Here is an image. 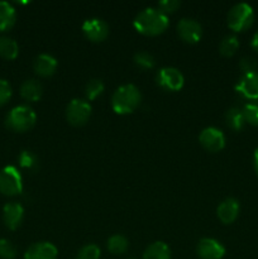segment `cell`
<instances>
[{"label":"cell","mask_w":258,"mask_h":259,"mask_svg":"<svg viewBox=\"0 0 258 259\" xmlns=\"http://www.w3.org/2000/svg\"><path fill=\"white\" fill-rule=\"evenodd\" d=\"M257 60L252 56H245L240 60L239 62V67L240 70L243 71V73H250V72H255L257 70Z\"/></svg>","instance_id":"4dcf8cb0"},{"label":"cell","mask_w":258,"mask_h":259,"mask_svg":"<svg viewBox=\"0 0 258 259\" xmlns=\"http://www.w3.org/2000/svg\"><path fill=\"white\" fill-rule=\"evenodd\" d=\"M141 91L133 83L121 85L114 91L111 96V108L119 115L131 114L141 104Z\"/></svg>","instance_id":"7a4b0ae2"},{"label":"cell","mask_w":258,"mask_h":259,"mask_svg":"<svg viewBox=\"0 0 258 259\" xmlns=\"http://www.w3.org/2000/svg\"><path fill=\"white\" fill-rule=\"evenodd\" d=\"M17 257V249L14 244L8 239H0V258L2 259H14Z\"/></svg>","instance_id":"f1b7e54d"},{"label":"cell","mask_w":258,"mask_h":259,"mask_svg":"<svg viewBox=\"0 0 258 259\" xmlns=\"http://www.w3.org/2000/svg\"><path fill=\"white\" fill-rule=\"evenodd\" d=\"M91 115V105L86 100L73 99L68 103L66 108V119L70 124L75 126H81L86 124Z\"/></svg>","instance_id":"8992f818"},{"label":"cell","mask_w":258,"mask_h":259,"mask_svg":"<svg viewBox=\"0 0 258 259\" xmlns=\"http://www.w3.org/2000/svg\"><path fill=\"white\" fill-rule=\"evenodd\" d=\"M243 115H244L245 123L250 125L258 126V100L249 101L243 106Z\"/></svg>","instance_id":"cb8c5ba5"},{"label":"cell","mask_w":258,"mask_h":259,"mask_svg":"<svg viewBox=\"0 0 258 259\" xmlns=\"http://www.w3.org/2000/svg\"><path fill=\"white\" fill-rule=\"evenodd\" d=\"M180 5H181V3L179 0H162L158 3V9L167 15L168 13L176 12Z\"/></svg>","instance_id":"1f68e13d"},{"label":"cell","mask_w":258,"mask_h":259,"mask_svg":"<svg viewBox=\"0 0 258 259\" xmlns=\"http://www.w3.org/2000/svg\"><path fill=\"white\" fill-rule=\"evenodd\" d=\"M129 242L124 235H111L108 239V250L114 255H120L128 250Z\"/></svg>","instance_id":"7402d4cb"},{"label":"cell","mask_w":258,"mask_h":259,"mask_svg":"<svg viewBox=\"0 0 258 259\" xmlns=\"http://www.w3.org/2000/svg\"><path fill=\"white\" fill-rule=\"evenodd\" d=\"M17 20V13L12 4L8 2H0V32L12 29Z\"/></svg>","instance_id":"ac0fdd59"},{"label":"cell","mask_w":258,"mask_h":259,"mask_svg":"<svg viewBox=\"0 0 258 259\" xmlns=\"http://www.w3.org/2000/svg\"><path fill=\"white\" fill-rule=\"evenodd\" d=\"M227 22L228 27L234 32H244L254 22V10L247 3H238L228 12Z\"/></svg>","instance_id":"277c9868"},{"label":"cell","mask_w":258,"mask_h":259,"mask_svg":"<svg viewBox=\"0 0 258 259\" xmlns=\"http://www.w3.org/2000/svg\"><path fill=\"white\" fill-rule=\"evenodd\" d=\"M58 250L56 245L48 242L34 243L24 253V259H57Z\"/></svg>","instance_id":"9a60e30c"},{"label":"cell","mask_w":258,"mask_h":259,"mask_svg":"<svg viewBox=\"0 0 258 259\" xmlns=\"http://www.w3.org/2000/svg\"><path fill=\"white\" fill-rule=\"evenodd\" d=\"M239 214V202L234 197L223 200L217 209V217L223 224H232Z\"/></svg>","instance_id":"5bb4252c"},{"label":"cell","mask_w":258,"mask_h":259,"mask_svg":"<svg viewBox=\"0 0 258 259\" xmlns=\"http://www.w3.org/2000/svg\"><path fill=\"white\" fill-rule=\"evenodd\" d=\"M238 48H239V40H238L237 35L228 34L220 42L219 52L225 57H230L237 52Z\"/></svg>","instance_id":"603a6c76"},{"label":"cell","mask_w":258,"mask_h":259,"mask_svg":"<svg viewBox=\"0 0 258 259\" xmlns=\"http://www.w3.org/2000/svg\"><path fill=\"white\" fill-rule=\"evenodd\" d=\"M23 191L22 175L17 167L7 166L0 171V192L5 196H15Z\"/></svg>","instance_id":"5b68a950"},{"label":"cell","mask_w":258,"mask_h":259,"mask_svg":"<svg viewBox=\"0 0 258 259\" xmlns=\"http://www.w3.org/2000/svg\"><path fill=\"white\" fill-rule=\"evenodd\" d=\"M104 91V82L99 78H93L85 86V95L88 100H95Z\"/></svg>","instance_id":"d4e9b609"},{"label":"cell","mask_w":258,"mask_h":259,"mask_svg":"<svg viewBox=\"0 0 258 259\" xmlns=\"http://www.w3.org/2000/svg\"><path fill=\"white\" fill-rule=\"evenodd\" d=\"M225 123L233 131L238 132L240 129H243L245 124L244 115H243V110L237 106H233V108L228 109L227 113H225Z\"/></svg>","instance_id":"ffe728a7"},{"label":"cell","mask_w":258,"mask_h":259,"mask_svg":"<svg viewBox=\"0 0 258 259\" xmlns=\"http://www.w3.org/2000/svg\"><path fill=\"white\" fill-rule=\"evenodd\" d=\"M235 90L250 101L258 100V72L243 73L238 83L235 85Z\"/></svg>","instance_id":"7c38bea8"},{"label":"cell","mask_w":258,"mask_h":259,"mask_svg":"<svg viewBox=\"0 0 258 259\" xmlns=\"http://www.w3.org/2000/svg\"><path fill=\"white\" fill-rule=\"evenodd\" d=\"M200 144L204 147L206 151L217 153L220 152L225 147V136L220 129L215 126H207L200 133L199 136Z\"/></svg>","instance_id":"ba28073f"},{"label":"cell","mask_w":258,"mask_h":259,"mask_svg":"<svg viewBox=\"0 0 258 259\" xmlns=\"http://www.w3.org/2000/svg\"><path fill=\"white\" fill-rule=\"evenodd\" d=\"M196 253L201 259H223L225 255V248L217 239L202 238L197 243Z\"/></svg>","instance_id":"8fae6325"},{"label":"cell","mask_w":258,"mask_h":259,"mask_svg":"<svg viewBox=\"0 0 258 259\" xmlns=\"http://www.w3.org/2000/svg\"><path fill=\"white\" fill-rule=\"evenodd\" d=\"M82 32L91 42H103L109 35V25L105 20L90 18L82 23Z\"/></svg>","instance_id":"9c48e42d"},{"label":"cell","mask_w":258,"mask_h":259,"mask_svg":"<svg viewBox=\"0 0 258 259\" xmlns=\"http://www.w3.org/2000/svg\"><path fill=\"white\" fill-rule=\"evenodd\" d=\"M12 86L4 78H0V108L8 103L12 98Z\"/></svg>","instance_id":"f546056e"},{"label":"cell","mask_w":258,"mask_h":259,"mask_svg":"<svg viewBox=\"0 0 258 259\" xmlns=\"http://www.w3.org/2000/svg\"><path fill=\"white\" fill-rule=\"evenodd\" d=\"M168 17L156 8H146L133 20L137 32L144 35H158L167 29Z\"/></svg>","instance_id":"6da1fadb"},{"label":"cell","mask_w":258,"mask_h":259,"mask_svg":"<svg viewBox=\"0 0 258 259\" xmlns=\"http://www.w3.org/2000/svg\"><path fill=\"white\" fill-rule=\"evenodd\" d=\"M20 167L23 168L30 169V171H35L38 168V157L30 151H22L19 157H18Z\"/></svg>","instance_id":"484cf974"},{"label":"cell","mask_w":258,"mask_h":259,"mask_svg":"<svg viewBox=\"0 0 258 259\" xmlns=\"http://www.w3.org/2000/svg\"><path fill=\"white\" fill-rule=\"evenodd\" d=\"M57 60H56L53 56L47 55V53H42V55H38L34 58V62H33V68H34V72L38 76H42V77H48V76H52L56 72V68H57Z\"/></svg>","instance_id":"2e32d148"},{"label":"cell","mask_w":258,"mask_h":259,"mask_svg":"<svg viewBox=\"0 0 258 259\" xmlns=\"http://www.w3.org/2000/svg\"><path fill=\"white\" fill-rule=\"evenodd\" d=\"M19 55V46L13 38L0 37V56L5 60H15Z\"/></svg>","instance_id":"44dd1931"},{"label":"cell","mask_w":258,"mask_h":259,"mask_svg":"<svg viewBox=\"0 0 258 259\" xmlns=\"http://www.w3.org/2000/svg\"><path fill=\"white\" fill-rule=\"evenodd\" d=\"M100 258V248L96 244H86L78 250L76 259H99Z\"/></svg>","instance_id":"83f0119b"},{"label":"cell","mask_w":258,"mask_h":259,"mask_svg":"<svg viewBox=\"0 0 258 259\" xmlns=\"http://www.w3.org/2000/svg\"><path fill=\"white\" fill-rule=\"evenodd\" d=\"M24 209L19 202H8L3 207V222L10 230H15L22 224Z\"/></svg>","instance_id":"4fadbf2b"},{"label":"cell","mask_w":258,"mask_h":259,"mask_svg":"<svg viewBox=\"0 0 258 259\" xmlns=\"http://www.w3.org/2000/svg\"><path fill=\"white\" fill-rule=\"evenodd\" d=\"M143 259H171V250L163 242H154L147 247Z\"/></svg>","instance_id":"d6986e66"},{"label":"cell","mask_w":258,"mask_h":259,"mask_svg":"<svg viewBox=\"0 0 258 259\" xmlns=\"http://www.w3.org/2000/svg\"><path fill=\"white\" fill-rule=\"evenodd\" d=\"M156 82L167 91H179L184 86L185 77L176 67H163L157 72Z\"/></svg>","instance_id":"52a82bcc"},{"label":"cell","mask_w":258,"mask_h":259,"mask_svg":"<svg viewBox=\"0 0 258 259\" xmlns=\"http://www.w3.org/2000/svg\"><path fill=\"white\" fill-rule=\"evenodd\" d=\"M37 121L34 110L28 105H18L9 111L5 119V125L13 132L24 133L32 129Z\"/></svg>","instance_id":"3957f363"},{"label":"cell","mask_w":258,"mask_h":259,"mask_svg":"<svg viewBox=\"0 0 258 259\" xmlns=\"http://www.w3.org/2000/svg\"><path fill=\"white\" fill-rule=\"evenodd\" d=\"M43 86L34 78L25 80L20 86V96L27 101H38L42 98Z\"/></svg>","instance_id":"e0dca14e"},{"label":"cell","mask_w":258,"mask_h":259,"mask_svg":"<svg viewBox=\"0 0 258 259\" xmlns=\"http://www.w3.org/2000/svg\"><path fill=\"white\" fill-rule=\"evenodd\" d=\"M134 63H136L138 67L143 68V70H149V68H153L156 65V60H154L153 56L151 53L146 52V51H139L134 55Z\"/></svg>","instance_id":"4316f807"},{"label":"cell","mask_w":258,"mask_h":259,"mask_svg":"<svg viewBox=\"0 0 258 259\" xmlns=\"http://www.w3.org/2000/svg\"><path fill=\"white\" fill-rule=\"evenodd\" d=\"M253 164H254V171L258 176V147L255 148L254 154H253Z\"/></svg>","instance_id":"836d02e7"},{"label":"cell","mask_w":258,"mask_h":259,"mask_svg":"<svg viewBox=\"0 0 258 259\" xmlns=\"http://www.w3.org/2000/svg\"><path fill=\"white\" fill-rule=\"evenodd\" d=\"M177 33L186 43H197L202 37V27L197 20L184 18L177 24Z\"/></svg>","instance_id":"30bf717a"},{"label":"cell","mask_w":258,"mask_h":259,"mask_svg":"<svg viewBox=\"0 0 258 259\" xmlns=\"http://www.w3.org/2000/svg\"><path fill=\"white\" fill-rule=\"evenodd\" d=\"M250 46H252L253 50L258 52V30L254 33V35H253L252 40H250Z\"/></svg>","instance_id":"d6a6232c"}]
</instances>
